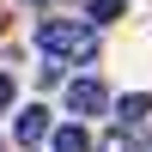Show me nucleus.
<instances>
[{
  "label": "nucleus",
  "mask_w": 152,
  "mask_h": 152,
  "mask_svg": "<svg viewBox=\"0 0 152 152\" xmlns=\"http://www.w3.org/2000/svg\"><path fill=\"white\" fill-rule=\"evenodd\" d=\"M97 24L91 18H43L37 24V49H43L49 61H61V67H79V61L97 55Z\"/></svg>",
  "instance_id": "nucleus-1"
},
{
  "label": "nucleus",
  "mask_w": 152,
  "mask_h": 152,
  "mask_svg": "<svg viewBox=\"0 0 152 152\" xmlns=\"http://www.w3.org/2000/svg\"><path fill=\"white\" fill-rule=\"evenodd\" d=\"M104 110H110L104 79H73L67 85V116H104Z\"/></svg>",
  "instance_id": "nucleus-2"
},
{
  "label": "nucleus",
  "mask_w": 152,
  "mask_h": 152,
  "mask_svg": "<svg viewBox=\"0 0 152 152\" xmlns=\"http://www.w3.org/2000/svg\"><path fill=\"white\" fill-rule=\"evenodd\" d=\"M97 152H146L140 122H116V128H104V134H97Z\"/></svg>",
  "instance_id": "nucleus-3"
},
{
  "label": "nucleus",
  "mask_w": 152,
  "mask_h": 152,
  "mask_svg": "<svg viewBox=\"0 0 152 152\" xmlns=\"http://www.w3.org/2000/svg\"><path fill=\"white\" fill-rule=\"evenodd\" d=\"M12 134H18L24 146H43V140H49V110H43V104L18 110V122H12Z\"/></svg>",
  "instance_id": "nucleus-4"
},
{
  "label": "nucleus",
  "mask_w": 152,
  "mask_h": 152,
  "mask_svg": "<svg viewBox=\"0 0 152 152\" xmlns=\"http://www.w3.org/2000/svg\"><path fill=\"white\" fill-rule=\"evenodd\" d=\"M110 110H116V122H146L152 116V97L146 91H128V97H110Z\"/></svg>",
  "instance_id": "nucleus-5"
},
{
  "label": "nucleus",
  "mask_w": 152,
  "mask_h": 152,
  "mask_svg": "<svg viewBox=\"0 0 152 152\" xmlns=\"http://www.w3.org/2000/svg\"><path fill=\"white\" fill-rule=\"evenodd\" d=\"M49 152H91V134H85L79 122H67V128L49 134Z\"/></svg>",
  "instance_id": "nucleus-6"
},
{
  "label": "nucleus",
  "mask_w": 152,
  "mask_h": 152,
  "mask_svg": "<svg viewBox=\"0 0 152 152\" xmlns=\"http://www.w3.org/2000/svg\"><path fill=\"white\" fill-rule=\"evenodd\" d=\"M85 12H91L97 24H110V18H122V12H128V0H85Z\"/></svg>",
  "instance_id": "nucleus-7"
},
{
  "label": "nucleus",
  "mask_w": 152,
  "mask_h": 152,
  "mask_svg": "<svg viewBox=\"0 0 152 152\" xmlns=\"http://www.w3.org/2000/svg\"><path fill=\"white\" fill-rule=\"evenodd\" d=\"M12 104H18V85H12V73H0V116H6Z\"/></svg>",
  "instance_id": "nucleus-8"
},
{
  "label": "nucleus",
  "mask_w": 152,
  "mask_h": 152,
  "mask_svg": "<svg viewBox=\"0 0 152 152\" xmlns=\"http://www.w3.org/2000/svg\"><path fill=\"white\" fill-rule=\"evenodd\" d=\"M0 152H6V146H0Z\"/></svg>",
  "instance_id": "nucleus-9"
}]
</instances>
